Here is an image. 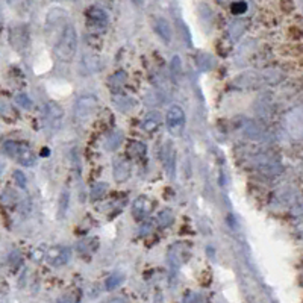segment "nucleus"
I'll use <instances>...</instances> for the list:
<instances>
[{"mask_svg": "<svg viewBox=\"0 0 303 303\" xmlns=\"http://www.w3.org/2000/svg\"><path fill=\"white\" fill-rule=\"evenodd\" d=\"M77 50V32L73 25H66L55 46V55L63 63H71Z\"/></svg>", "mask_w": 303, "mask_h": 303, "instance_id": "obj_1", "label": "nucleus"}, {"mask_svg": "<svg viewBox=\"0 0 303 303\" xmlns=\"http://www.w3.org/2000/svg\"><path fill=\"white\" fill-rule=\"evenodd\" d=\"M166 121H167V128L168 131L173 134V135H180L182 131H184V126H185V112L180 106L177 105H173L168 112H167V117H166Z\"/></svg>", "mask_w": 303, "mask_h": 303, "instance_id": "obj_2", "label": "nucleus"}, {"mask_svg": "<svg viewBox=\"0 0 303 303\" xmlns=\"http://www.w3.org/2000/svg\"><path fill=\"white\" fill-rule=\"evenodd\" d=\"M70 249L66 246H53L46 253V261L52 267H63L70 261Z\"/></svg>", "mask_w": 303, "mask_h": 303, "instance_id": "obj_3", "label": "nucleus"}, {"mask_svg": "<svg viewBox=\"0 0 303 303\" xmlns=\"http://www.w3.org/2000/svg\"><path fill=\"white\" fill-rule=\"evenodd\" d=\"M97 109V99L94 96H84L76 102L74 114L79 120H87Z\"/></svg>", "mask_w": 303, "mask_h": 303, "instance_id": "obj_4", "label": "nucleus"}, {"mask_svg": "<svg viewBox=\"0 0 303 303\" xmlns=\"http://www.w3.org/2000/svg\"><path fill=\"white\" fill-rule=\"evenodd\" d=\"M153 211V202L146 197V196H141L134 202V206H132V215L136 221L144 220L146 217H149Z\"/></svg>", "mask_w": 303, "mask_h": 303, "instance_id": "obj_5", "label": "nucleus"}, {"mask_svg": "<svg viewBox=\"0 0 303 303\" xmlns=\"http://www.w3.org/2000/svg\"><path fill=\"white\" fill-rule=\"evenodd\" d=\"M131 176V164L125 158H118L114 161V177L118 182H125Z\"/></svg>", "mask_w": 303, "mask_h": 303, "instance_id": "obj_6", "label": "nucleus"}, {"mask_svg": "<svg viewBox=\"0 0 303 303\" xmlns=\"http://www.w3.org/2000/svg\"><path fill=\"white\" fill-rule=\"evenodd\" d=\"M46 120L47 123L53 128L58 129L61 125V120H63V109H61L56 103H47L46 106Z\"/></svg>", "mask_w": 303, "mask_h": 303, "instance_id": "obj_7", "label": "nucleus"}, {"mask_svg": "<svg viewBox=\"0 0 303 303\" xmlns=\"http://www.w3.org/2000/svg\"><path fill=\"white\" fill-rule=\"evenodd\" d=\"M153 28H155L156 34L163 39H166V41H170V39H171V26H170V23L167 22L166 18H163V17L155 18Z\"/></svg>", "mask_w": 303, "mask_h": 303, "instance_id": "obj_8", "label": "nucleus"}, {"mask_svg": "<svg viewBox=\"0 0 303 303\" xmlns=\"http://www.w3.org/2000/svg\"><path fill=\"white\" fill-rule=\"evenodd\" d=\"M87 17L88 20L93 23V25H102L105 26L108 23V15L106 12L102 9V8H99V6H91L88 11H87Z\"/></svg>", "mask_w": 303, "mask_h": 303, "instance_id": "obj_9", "label": "nucleus"}, {"mask_svg": "<svg viewBox=\"0 0 303 303\" xmlns=\"http://www.w3.org/2000/svg\"><path fill=\"white\" fill-rule=\"evenodd\" d=\"M159 125H161V115L158 112H150V114H147L144 117L141 128H143L146 132L152 134V132H155L159 128Z\"/></svg>", "mask_w": 303, "mask_h": 303, "instance_id": "obj_10", "label": "nucleus"}, {"mask_svg": "<svg viewBox=\"0 0 303 303\" xmlns=\"http://www.w3.org/2000/svg\"><path fill=\"white\" fill-rule=\"evenodd\" d=\"M35 155L32 153V150L28 147V146H25L23 144V149H22V152H20V155H18V158H17V161L22 166H25V167H31V166H34L35 164Z\"/></svg>", "mask_w": 303, "mask_h": 303, "instance_id": "obj_11", "label": "nucleus"}, {"mask_svg": "<svg viewBox=\"0 0 303 303\" xmlns=\"http://www.w3.org/2000/svg\"><path fill=\"white\" fill-rule=\"evenodd\" d=\"M22 149H23V144L17 143V141H11L9 139V141H5V143H3V153L8 155L9 158H14V159L18 158Z\"/></svg>", "mask_w": 303, "mask_h": 303, "instance_id": "obj_12", "label": "nucleus"}, {"mask_svg": "<svg viewBox=\"0 0 303 303\" xmlns=\"http://www.w3.org/2000/svg\"><path fill=\"white\" fill-rule=\"evenodd\" d=\"M126 82V73L125 71H117L115 74H112L109 79H108V85L111 90H120L123 87V84Z\"/></svg>", "mask_w": 303, "mask_h": 303, "instance_id": "obj_13", "label": "nucleus"}, {"mask_svg": "<svg viewBox=\"0 0 303 303\" xmlns=\"http://www.w3.org/2000/svg\"><path fill=\"white\" fill-rule=\"evenodd\" d=\"M128 153L132 158H143L147 153V147L143 143H139V141H132V143L129 144Z\"/></svg>", "mask_w": 303, "mask_h": 303, "instance_id": "obj_14", "label": "nucleus"}, {"mask_svg": "<svg viewBox=\"0 0 303 303\" xmlns=\"http://www.w3.org/2000/svg\"><path fill=\"white\" fill-rule=\"evenodd\" d=\"M108 190H109L108 184H105V182H97V184L93 185V188H91V199L93 200L102 199L108 193Z\"/></svg>", "mask_w": 303, "mask_h": 303, "instance_id": "obj_15", "label": "nucleus"}, {"mask_svg": "<svg viewBox=\"0 0 303 303\" xmlns=\"http://www.w3.org/2000/svg\"><path fill=\"white\" fill-rule=\"evenodd\" d=\"M173 223V214L168 211H163L158 215V226L159 228H167Z\"/></svg>", "mask_w": 303, "mask_h": 303, "instance_id": "obj_16", "label": "nucleus"}, {"mask_svg": "<svg viewBox=\"0 0 303 303\" xmlns=\"http://www.w3.org/2000/svg\"><path fill=\"white\" fill-rule=\"evenodd\" d=\"M121 139H123V135H121L120 132H115V134H111L109 135V139H108V146H106V149H109V150H112V149H117L118 147V144L121 143Z\"/></svg>", "mask_w": 303, "mask_h": 303, "instance_id": "obj_17", "label": "nucleus"}, {"mask_svg": "<svg viewBox=\"0 0 303 303\" xmlns=\"http://www.w3.org/2000/svg\"><path fill=\"white\" fill-rule=\"evenodd\" d=\"M114 103L117 105V108H120V111H129V108L132 106V100H129L128 97H115Z\"/></svg>", "mask_w": 303, "mask_h": 303, "instance_id": "obj_18", "label": "nucleus"}, {"mask_svg": "<svg viewBox=\"0 0 303 303\" xmlns=\"http://www.w3.org/2000/svg\"><path fill=\"white\" fill-rule=\"evenodd\" d=\"M68 193H63V196H61V200H59V215L63 217L68 208Z\"/></svg>", "mask_w": 303, "mask_h": 303, "instance_id": "obj_19", "label": "nucleus"}, {"mask_svg": "<svg viewBox=\"0 0 303 303\" xmlns=\"http://www.w3.org/2000/svg\"><path fill=\"white\" fill-rule=\"evenodd\" d=\"M231 9H232V12H234L235 15L244 14V12L247 11V3H246V2H236V3H232Z\"/></svg>", "mask_w": 303, "mask_h": 303, "instance_id": "obj_20", "label": "nucleus"}, {"mask_svg": "<svg viewBox=\"0 0 303 303\" xmlns=\"http://www.w3.org/2000/svg\"><path fill=\"white\" fill-rule=\"evenodd\" d=\"M120 282H121V276H120V274H112V276H109L108 280H106V287H108V290L115 288V287L120 284Z\"/></svg>", "mask_w": 303, "mask_h": 303, "instance_id": "obj_21", "label": "nucleus"}, {"mask_svg": "<svg viewBox=\"0 0 303 303\" xmlns=\"http://www.w3.org/2000/svg\"><path fill=\"white\" fill-rule=\"evenodd\" d=\"M17 103H20V105H22V106H25L26 109L32 106V102H31V99H29V97H28L26 94H20V96H17Z\"/></svg>", "mask_w": 303, "mask_h": 303, "instance_id": "obj_22", "label": "nucleus"}, {"mask_svg": "<svg viewBox=\"0 0 303 303\" xmlns=\"http://www.w3.org/2000/svg\"><path fill=\"white\" fill-rule=\"evenodd\" d=\"M14 179H15V182H17V185H18V187H22V188L26 187V176H25V173H22V171H15V173H14Z\"/></svg>", "mask_w": 303, "mask_h": 303, "instance_id": "obj_23", "label": "nucleus"}]
</instances>
